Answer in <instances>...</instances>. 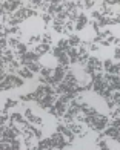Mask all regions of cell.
Masks as SVG:
<instances>
[{
	"label": "cell",
	"instance_id": "1",
	"mask_svg": "<svg viewBox=\"0 0 120 150\" xmlns=\"http://www.w3.org/2000/svg\"><path fill=\"white\" fill-rule=\"evenodd\" d=\"M17 75H19V77H22L23 80H34V75H36V74H32L26 66H22V67L17 71Z\"/></svg>",
	"mask_w": 120,
	"mask_h": 150
}]
</instances>
